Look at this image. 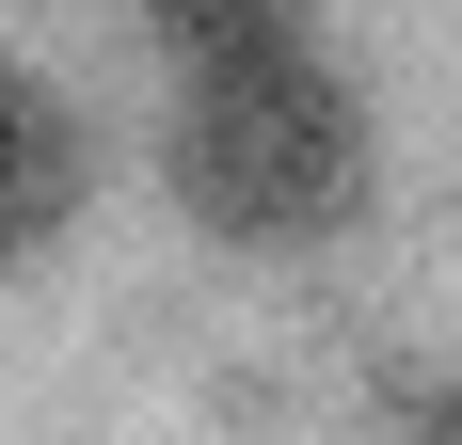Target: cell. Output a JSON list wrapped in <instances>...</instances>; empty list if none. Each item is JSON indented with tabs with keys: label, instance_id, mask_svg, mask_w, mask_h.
Masks as SVG:
<instances>
[{
	"label": "cell",
	"instance_id": "3957f363",
	"mask_svg": "<svg viewBox=\"0 0 462 445\" xmlns=\"http://www.w3.org/2000/svg\"><path fill=\"white\" fill-rule=\"evenodd\" d=\"M143 32L191 80V64H239V48H303V0H143Z\"/></svg>",
	"mask_w": 462,
	"mask_h": 445
},
{
	"label": "cell",
	"instance_id": "7a4b0ae2",
	"mask_svg": "<svg viewBox=\"0 0 462 445\" xmlns=\"http://www.w3.org/2000/svg\"><path fill=\"white\" fill-rule=\"evenodd\" d=\"M64 207H80V112H64L32 64H0V270L48 255Z\"/></svg>",
	"mask_w": 462,
	"mask_h": 445
},
{
	"label": "cell",
	"instance_id": "277c9868",
	"mask_svg": "<svg viewBox=\"0 0 462 445\" xmlns=\"http://www.w3.org/2000/svg\"><path fill=\"white\" fill-rule=\"evenodd\" d=\"M415 445H462V382H447V398H430V430H415Z\"/></svg>",
	"mask_w": 462,
	"mask_h": 445
},
{
	"label": "cell",
	"instance_id": "6da1fadb",
	"mask_svg": "<svg viewBox=\"0 0 462 445\" xmlns=\"http://www.w3.org/2000/svg\"><path fill=\"white\" fill-rule=\"evenodd\" d=\"M160 176L208 239L239 255H303L367 207V95L335 80L319 48H239V64H191L176 128H160Z\"/></svg>",
	"mask_w": 462,
	"mask_h": 445
}]
</instances>
